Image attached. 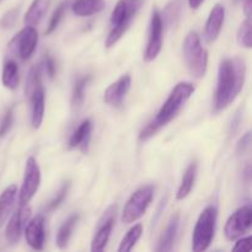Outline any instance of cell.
<instances>
[{
	"label": "cell",
	"instance_id": "6da1fadb",
	"mask_svg": "<svg viewBox=\"0 0 252 252\" xmlns=\"http://www.w3.org/2000/svg\"><path fill=\"white\" fill-rule=\"evenodd\" d=\"M246 79V63L239 57L225 58L218 69V84L214 96V111L220 112L234 102L243 90Z\"/></svg>",
	"mask_w": 252,
	"mask_h": 252
},
{
	"label": "cell",
	"instance_id": "7a4b0ae2",
	"mask_svg": "<svg viewBox=\"0 0 252 252\" xmlns=\"http://www.w3.org/2000/svg\"><path fill=\"white\" fill-rule=\"evenodd\" d=\"M194 85L192 83H187V81H181V83L177 84L174 89H172L171 94L169 95V97L166 98V101L164 102V105L161 106V108L159 110V112L157 113L154 118L148 123L147 127L140 132L139 139L142 142L150 139L152 137H154L159 130H161L162 128L166 127L171 121H174L175 118L179 116V113L181 112V110L184 108V106L186 105L187 101L191 98V96L194 93Z\"/></svg>",
	"mask_w": 252,
	"mask_h": 252
},
{
	"label": "cell",
	"instance_id": "3957f363",
	"mask_svg": "<svg viewBox=\"0 0 252 252\" xmlns=\"http://www.w3.org/2000/svg\"><path fill=\"white\" fill-rule=\"evenodd\" d=\"M144 2L145 0H118L111 14V30L105 42L107 48L115 46L125 36Z\"/></svg>",
	"mask_w": 252,
	"mask_h": 252
},
{
	"label": "cell",
	"instance_id": "277c9868",
	"mask_svg": "<svg viewBox=\"0 0 252 252\" xmlns=\"http://www.w3.org/2000/svg\"><path fill=\"white\" fill-rule=\"evenodd\" d=\"M182 52L189 74L197 79L203 78L208 66V52L202 46L197 32L191 31L187 33L182 44Z\"/></svg>",
	"mask_w": 252,
	"mask_h": 252
},
{
	"label": "cell",
	"instance_id": "5b68a950",
	"mask_svg": "<svg viewBox=\"0 0 252 252\" xmlns=\"http://www.w3.org/2000/svg\"><path fill=\"white\" fill-rule=\"evenodd\" d=\"M218 209L216 206H208L199 214L192 235V250L196 252L206 251L213 243L216 234Z\"/></svg>",
	"mask_w": 252,
	"mask_h": 252
},
{
	"label": "cell",
	"instance_id": "8992f818",
	"mask_svg": "<svg viewBox=\"0 0 252 252\" xmlns=\"http://www.w3.org/2000/svg\"><path fill=\"white\" fill-rule=\"evenodd\" d=\"M154 197V187L144 186L134 192L126 203L122 213V221L126 224H132L139 220L147 212Z\"/></svg>",
	"mask_w": 252,
	"mask_h": 252
},
{
	"label": "cell",
	"instance_id": "52a82bcc",
	"mask_svg": "<svg viewBox=\"0 0 252 252\" xmlns=\"http://www.w3.org/2000/svg\"><path fill=\"white\" fill-rule=\"evenodd\" d=\"M41 185V169L36 158L30 157L25 166V175L22 180L21 189L19 193L20 206H27L37 193Z\"/></svg>",
	"mask_w": 252,
	"mask_h": 252
},
{
	"label": "cell",
	"instance_id": "ba28073f",
	"mask_svg": "<svg viewBox=\"0 0 252 252\" xmlns=\"http://www.w3.org/2000/svg\"><path fill=\"white\" fill-rule=\"evenodd\" d=\"M252 225V209L250 206H243L236 209L224 226V235L229 241L238 240L243 238L251 229Z\"/></svg>",
	"mask_w": 252,
	"mask_h": 252
},
{
	"label": "cell",
	"instance_id": "9c48e42d",
	"mask_svg": "<svg viewBox=\"0 0 252 252\" xmlns=\"http://www.w3.org/2000/svg\"><path fill=\"white\" fill-rule=\"evenodd\" d=\"M38 43V33L33 26H25L19 33L10 41L9 49L17 54L22 61H27L36 51Z\"/></svg>",
	"mask_w": 252,
	"mask_h": 252
},
{
	"label": "cell",
	"instance_id": "30bf717a",
	"mask_svg": "<svg viewBox=\"0 0 252 252\" xmlns=\"http://www.w3.org/2000/svg\"><path fill=\"white\" fill-rule=\"evenodd\" d=\"M162 31H164V25H162L161 16H160L159 10H154L150 17L149 24V33H148V43L144 52V61L152 62L159 56L162 48Z\"/></svg>",
	"mask_w": 252,
	"mask_h": 252
},
{
	"label": "cell",
	"instance_id": "8fae6325",
	"mask_svg": "<svg viewBox=\"0 0 252 252\" xmlns=\"http://www.w3.org/2000/svg\"><path fill=\"white\" fill-rule=\"evenodd\" d=\"M116 220V206H111L106 209L102 218L100 219L97 224V229L91 240V251L101 252L107 245L110 240L111 233H112L113 225Z\"/></svg>",
	"mask_w": 252,
	"mask_h": 252
},
{
	"label": "cell",
	"instance_id": "7c38bea8",
	"mask_svg": "<svg viewBox=\"0 0 252 252\" xmlns=\"http://www.w3.org/2000/svg\"><path fill=\"white\" fill-rule=\"evenodd\" d=\"M30 217H31V209L27 206H20V208L12 214L5 229V239L10 245L19 243Z\"/></svg>",
	"mask_w": 252,
	"mask_h": 252
},
{
	"label": "cell",
	"instance_id": "4fadbf2b",
	"mask_svg": "<svg viewBox=\"0 0 252 252\" xmlns=\"http://www.w3.org/2000/svg\"><path fill=\"white\" fill-rule=\"evenodd\" d=\"M130 85H132V79L128 74H125L106 89L103 94V101L112 107H121L129 91Z\"/></svg>",
	"mask_w": 252,
	"mask_h": 252
},
{
	"label": "cell",
	"instance_id": "5bb4252c",
	"mask_svg": "<svg viewBox=\"0 0 252 252\" xmlns=\"http://www.w3.org/2000/svg\"><path fill=\"white\" fill-rule=\"evenodd\" d=\"M25 239L30 248L33 250H42L44 246L46 231H44V218L42 214L34 217L25 226Z\"/></svg>",
	"mask_w": 252,
	"mask_h": 252
},
{
	"label": "cell",
	"instance_id": "9a60e30c",
	"mask_svg": "<svg viewBox=\"0 0 252 252\" xmlns=\"http://www.w3.org/2000/svg\"><path fill=\"white\" fill-rule=\"evenodd\" d=\"M224 19H225V9L221 4H217L211 10V14L207 19L206 27H204V39L207 43H214L217 41L220 34Z\"/></svg>",
	"mask_w": 252,
	"mask_h": 252
},
{
	"label": "cell",
	"instance_id": "2e32d148",
	"mask_svg": "<svg viewBox=\"0 0 252 252\" xmlns=\"http://www.w3.org/2000/svg\"><path fill=\"white\" fill-rule=\"evenodd\" d=\"M180 226V214L176 213L175 216L171 217V219L167 223L166 228H165L164 233L161 234L158 243L155 251L158 252H169L172 251L175 243L177 239V233H179Z\"/></svg>",
	"mask_w": 252,
	"mask_h": 252
},
{
	"label": "cell",
	"instance_id": "e0dca14e",
	"mask_svg": "<svg viewBox=\"0 0 252 252\" xmlns=\"http://www.w3.org/2000/svg\"><path fill=\"white\" fill-rule=\"evenodd\" d=\"M31 100L32 115H31V125L34 129H38L43 122L44 117V107H46V95H44L43 86H38L34 89L29 95Z\"/></svg>",
	"mask_w": 252,
	"mask_h": 252
},
{
	"label": "cell",
	"instance_id": "ac0fdd59",
	"mask_svg": "<svg viewBox=\"0 0 252 252\" xmlns=\"http://www.w3.org/2000/svg\"><path fill=\"white\" fill-rule=\"evenodd\" d=\"M91 132H93V122L90 120H85L80 123L75 132L71 134L69 139V147L71 149L79 148L83 153H88L89 143L91 139Z\"/></svg>",
	"mask_w": 252,
	"mask_h": 252
},
{
	"label": "cell",
	"instance_id": "d6986e66",
	"mask_svg": "<svg viewBox=\"0 0 252 252\" xmlns=\"http://www.w3.org/2000/svg\"><path fill=\"white\" fill-rule=\"evenodd\" d=\"M16 185H10L0 194V228L4 225L6 219L9 218L10 213H11L12 208H14L15 201H16Z\"/></svg>",
	"mask_w": 252,
	"mask_h": 252
},
{
	"label": "cell",
	"instance_id": "ffe728a7",
	"mask_svg": "<svg viewBox=\"0 0 252 252\" xmlns=\"http://www.w3.org/2000/svg\"><path fill=\"white\" fill-rule=\"evenodd\" d=\"M49 5H51V0H33L27 12L25 14V24L27 26H37L46 15Z\"/></svg>",
	"mask_w": 252,
	"mask_h": 252
},
{
	"label": "cell",
	"instance_id": "44dd1931",
	"mask_svg": "<svg viewBox=\"0 0 252 252\" xmlns=\"http://www.w3.org/2000/svg\"><path fill=\"white\" fill-rule=\"evenodd\" d=\"M106 6L105 0H75L71 5V10L76 16L85 17L98 14Z\"/></svg>",
	"mask_w": 252,
	"mask_h": 252
},
{
	"label": "cell",
	"instance_id": "7402d4cb",
	"mask_svg": "<svg viewBox=\"0 0 252 252\" xmlns=\"http://www.w3.org/2000/svg\"><path fill=\"white\" fill-rule=\"evenodd\" d=\"M197 171H198V165H197V162H191V164L189 165V167L186 169V171H185L181 180V184H180L179 189H177V201H182V199H185L189 193H191V191L193 189L194 182H196L197 179Z\"/></svg>",
	"mask_w": 252,
	"mask_h": 252
},
{
	"label": "cell",
	"instance_id": "603a6c76",
	"mask_svg": "<svg viewBox=\"0 0 252 252\" xmlns=\"http://www.w3.org/2000/svg\"><path fill=\"white\" fill-rule=\"evenodd\" d=\"M2 85L9 90H15L19 86L20 75H19V65L15 61H6L2 66L1 74Z\"/></svg>",
	"mask_w": 252,
	"mask_h": 252
},
{
	"label": "cell",
	"instance_id": "cb8c5ba5",
	"mask_svg": "<svg viewBox=\"0 0 252 252\" xmlns=\"http://www.w3.org/2000/svg\"><path fill=\"white\" fill-rule=\"evenodd\" d=\"M79 218H80L79 214H73V216L69 217V218L62 224L58 233H57V239H56V244L59 249L66 248L71 235H73V230L76 226V223H78Z\"/></svg>",
	"mask_w": 252,
	"mask_h": 252
},
{
	"label": "cell",
	"instance_id": "d4e9b609",
	"mask_svg": "<svg viewBox=\"0 0 252 252\" xmlns=\"http://www.w3.org/2000/svg\"><path fill=\"white\" fill-rule=\"evenodd\" d=\"M181 11H182L181 0H172L170 4L166 5L164 11L160 12L162 25H164V26L166 25L167 27L176 25L177 21L180 20V17H181Z\"/></svg>",
	"mask_w": 252,
	"mask_h": 252
},
{
	"label": "cell",
	"instance_id": "484cf974",
	"mask_svg": "<svg viewBox=\"0 0 252 252\" xmlns=\"http://www.w3.org/2000/svg\"><path fill=\"white\" fill-rule=\"evenodd\" d=\"M91 81V75H85L79 78L74 83L73 91H71V106L74 108H79L84 102L85 98V90L88 88L89 83Z\"/></svg>",
	"mask_w": 252,
	"mask_h": 252
},
{
	"label": "cell",
	"instance_id": "4316f807",
	"mask_svg": "<svg viewBox=\"0 0 252 252\" xmlns=\"http://www.w3.org/2000/svg\"><path fill=\"white\" fill-rule=\"evenodd\" d=\"M143 234V226L142 224H135L133 228H130L128 230V233L126 234L125 238L121 241V245L118 248L120 252H129L135 246V244L138 243V240L140 239Z\"/></svg>",
	"mask_w": 252,
	"mask_h": 252
},
{
	"label": "cell",
	"instance_id": "83f0119b",
	"mask_svg": "<svg viewBox=\"0 0 252 252\" xmlns=\"http://www.w3.org/2000/svg\"><path fill=\"white\" fill-rule=\"evenodd\" d=\"M238 42L245 48L252 47V22L251 17H246L245 21L240 25L238 30Z\"/></svg>",
	"mask_w": 252,
	"mask_h": 252
},
{
	"label": "cell",
	"instance_id": "f1b7e54d",
	"mask_svg": "<svg viewBox=\"0 0 252 252\" xmlns=\"http://www.w3.org/2000/svg\"><path fill=\"white\" fill-rule=\"evenodd\" d=\"M42 86V66L36 65L30 70L26 83V94L30 95L34 89Z\"/></svg>",
	"mask_w": 252,
	"mask_h": 252
},
{
	"label": "cell",
	"instance_id": "f546056e",
	"mask_svg": "<svg viewBox=\"0 0 252 252\" xmlns=\"http://www.w3.org/2000/svg\"><path fill=\"white\" fill-rule=\"evenodd\" d=\"M66 5H68V1H63L57 6V9L54 10L53 14H52L51 20H49L48 27L46 30V34H51L52 32L56 31V29L58 27V25L61 24L62 19L64 16V12L66 10Z\"/></svg>",
	"mask_w": 252,
	"mask_h": 252
},
{
	"label": "cell",
	"instance_id": "4dcf8cb0",
	"mask_svg": "<svg viewBox=\"0 0 252 252\" xmlns=\"http://www.w3.org/2000/svg\"><path fill=\"white\" fill-rule=\"evenodd\" d=\"M69 189H70V181H66L62 185V187L59 189L58 193L56 194L53 199L49 202L48 207H47V211H54V209L58 208L62 203L64 202V199L66 198V194H68Z\"/></svg>",
	"mask_w": 252,
	"mask_h": 252
},
{
	"label": "cell",
	"instance_id": "1f68e13d",
	"mask_svg": "<svg viewBox=\"0 0 252 252\" xmlns=\"http://www.w3.org/2000/svg\"><path fill=\"white\" fill-rule=\"evenodd\" d=\"M12 125H14V107H10L5 112L4 117L0 122V138H4L10 132Z\"/></svg>",
	"mask_w": 252,
	"mask_h": 252
},
{
	"label": "cell",
	"instance_id": "d6a6232c",
	"mask_svg": "<svg viewBox=\"0 0 252 252\" xmlns=\"http://www.w3.org/2000/svg\"><path fill=\"white\" fill-rule=\"evenodd\" d=\"M17 15H19V10L17 9H12L10 11H7L1 17V20H0V26H1V29H11L15 25V22H16Z\"/></svg>",
	"mask_w": 252,
	"mask_h": 252
},
{
	"label": "cell",
	"instance_id": "836d02e7",
	"mask_svg": "<svg viewBox=\"0 0 252 252\" xmlns=\"http://www.w3.org/2000/svg\"><path fill=\"white\" fill-rule=\"evenodd\" d=\"M42 65H43L44 71L47 73L48 78L49 79H54V76L57 75V65H56V61L52 58L51 54L47 53L46 56H44L43 64H42Z\"/></svg>",
	"mask_w": 252,
	"mask_h": 252
},
{
	"label": "cell",
	"instance_id": "e575fe53",
	"mask_svg": "<svg viewBox=\"0 0 252 252\" xmlns=\"http://www.w3.org/2000/svg\"><path fill=\"white\" fill-rule=\"evenodd\" d=\"M251 236H248V238L239 239L238 243L235 244V246L233 248L234 251H241V252H249L251 250Z\"/></svg>",
	"mask_w": 252,
	"mask_h": 252
},
{
	"label": "cell",
	"instance_id": "d590c367",
	"mask_svg": "<svg viewBox=\"0 0 252 252\" xmlns=\"http://www.w3.org/2000/svg\"><path fill=\"white\" fill-rule=\"evenodd\" d=\"M251 147V133L248 132L245 135H243V138L240 139L238 144V152L240 154H244V153L249 152Z\"/></svg>",
	"mask_w": 252,
	"mask_h": 252
},
{
	"label": "cell",
	"instance_id": "8d00e7d4",
	"mask_svg": "<svg viewBox=\"0 0 252 252\" xmlns=\"http://www.w3.org/2000/svg\"><path fill=\"white\" fill-rule=\"evenodd\" d=\"M244 12H245L246 17H251V14H252L251 0H245V2H244Z\"/></svg>",
	"mask_w": 252,
	"mask_h": 252
},
{
	"label": "cell",
	"instance_id": "74e56055",
	"mask_svg": "<svg viewBox=\"0 0 252 252\" xmlns=\"http://www.w3.org/2000/svg\"><path fill=\"white\" fill-rule=\"evenodd\" d=\"M204 1H206V0H189V5L191 9L196 10V9H198V7L201 6Z\"/></svg>",
	"mask_w": 252,
	"mask_h": 252
},
{
	"label": "cell",
	"instance_id": "f35d334b",
	"mask_svg": "<svg viewBox=\"0 0 252 252\" xmlns=\"http://www.w3.org/2000/svg\"><path fill=\"white\" fill-rule=\"evenodd\" d=\"M239 123H240V113H236L235 118H234L233 122H231V130H233V132H235V130L238 129Z\"/></svg>",
	"mask_w": 252,
	"mask_h": 252
}]
</instances>
